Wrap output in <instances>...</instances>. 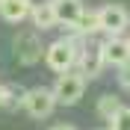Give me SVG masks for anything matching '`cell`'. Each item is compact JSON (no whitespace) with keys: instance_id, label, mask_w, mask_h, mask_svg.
I'll return each mask as SVG.
<instances>
[{"instance_id":"9","label":"cell","mask_w":130,"mask_h":130,"mask_svg":"<svg viewBox=\"0 0 130 130\" xmlns=\"http://www.w3.org/2000/svg\"><path fill=\"white\" fill-rule=\"evenodd\" d=\"M104 65L106 62H104V56H101V47H98V50H89V47H86L80 56H77V65H74V68L89 80V77H98V74H101Z\"/></svg>"},{"instance_id":"13","label":"cell","mask_w":130,"mask_h":130,"mask_svg":"<svg viewBox=\"0 0 130 130\" xmlns=\"http://www.w3.org/2000/svg\"><path fill=\"white\" fill-rule=\"evenodd\" d=\"M109 130H130V106H121L109 118Z\"/></svg>"},{"instance_id":"12","label":"cell","mask_w":130,"mask_h":130,"mask_svg":"<svg viewBox=\"0 0 130 130\" xmlns=\"http://www.w3.org/2000/svg\"><path fill=\"white\" fill-rule=\"evenodd\" d=\"M118 109H121V101H118L115 95H101V101H98V115H101V118L109 121Z\"/></svg>"},{"instance_id":"17","label":"cell","mask_w":130,"mask_h":130,"mask_svg":"<svg viewBox=\"0 0 130 130\" xmlns=\"http://www.w3.org/2000/svg\"><path fill=\"white\" fill-rule=\"evenodd\" d=\"M127 41H130V39H127Z\"/></svg>"},{"instance_id":"7","label":"cell","mask_w":130,"mask_h":130,"mask_svg":"<svg viewBox=\"0 0 130 130\" xmlns=\"http://www.w3.org/2000/svg\"><path fill=\"white\" fill-rule=\"evenodd\" d=\"M50 3H53V12H56V24H62V27H74L80 21V15L86 12V6L80 0H50Z\"/></svg>"},{"instance_id":"4","label":"cell","mask_w":130,"mask_h":130,"mask_svg":"<svg viewBox=\"0 0 130 130\" xmlns=\"http://www.w3.org/2000/svg\"><path fill=\"white\" fill-rule=\"evenodd\" d=\"M12 50H15V56H18L21 65H36L44 56V47H41L36 32H18L15 41H12Z\"/></svg>"},{"instance_id":"14","label":"cell","mask_w":130,"mask_h":130,"mask_svg":"<svg viewBox=\"0 0 130 130\" xmlns=\"http://www.w3.org/2000/svg\"><path fill=\"white\" fill-rule=\"evenodd\" d=\"M118 83H121L124 89L130 92V62H124L121 68H118Z\"/></svg>"},{"instance_id":"16","label":"cell","mask_w":130,"mask_h":130,"mask_svg":"<svg viewBox=\"0 0 130 130\" xmlns=\"http://www.w3.org/2000/svg\"><path fill=\"white\" fill-rule=\"evenodd\" d=\"M3 101H6V86H0V106H3Z\"/></svg>"},{"instance_id":"3","label":"cell","mask_w":130,"mask_h":130,"mask_svg":"<svg viewBox=\"0 0 130 130\" xmlns=\"http://www.w3.org/2000/svg\"><path fill=\"white\" fill-rule=\"evenodd\" d=\"M21 106L24 112L32 115V118H47L56 106V98H53V89H44V86H36V89L24 92L21 95Z\"/></svg>"},{"instance_id":"5","label":"cell","mask_w":130,"mask_h":130,"mask_svg":"<svg viewBox=\"0 0 130 130\" xmlns=\"http://www.w3.org/2000/svg\"><path fill=\"white\" fill-rule=\"evenodd\" d=\"M98 18H101V32H109V36L124 32L127 24H130L127 9L118 6V3H106V6H101V9H98Z\"/></svg>"},{"instance_id":"6","label":"cell","mask_w":130,"mask_h":130,"mask_svg":"<svg viewBox=\"0 0 130 130\" xmlns=\"http://www.w3.org/2000/svg\"><path fill=\"white\" fill-rule=\"evenodd\" d=\"M101 56H104L106 65H118L121 68L124 62H130V41L121 39V36H109L101 44Z\"/></svg>"},{"instance_id":"8","label":"cell","mask_w":130,"mask_h":130,"mask_svg":"<svg viewBox=\"0 0 130 130\" xmlns=\"http://www.w3.org/2000/svg\"><path fill=\"white\" fill-rule=\"evenodd\" d=\"M32 0H0V18L9 24H21L24 18H30Z\"/></svg>"},{"instance_id":"10","label":"cell","mask_w":130,"mask_h":130,"mask_svg":"<svg viewBox=\"0 0 130 130\" xmlns=\"http://www.w3.org/2000/svg\"><path fill=\"white\" fill-rule=\"evenodd\" d=\"M32 24L36 30H50V27L56 24V12H53V3H32Z\"/></svg>"},{"instance_id":"1","label":"cell","mask_w":130,"mask_h":130,"mask_svg":"<svg viewBox=\"0 0 130 130\" xmlns=\"http://www.w3.org/2000/svg\"><path fill=\"white\" fill-rule=\"evenodd\" d=\"M83 41H86V36H77V32H71L68 39H56L47 50H44V62H47V68H50V71H56V74L74 71L77 56L86 50Z\"/></svg>"},{"instance_id":"2","label":"cell","mask_w":130,"mask_h":130,"mask_svg":"<svg viewBox=\"0 0 130 130\" xmlns=\"http://www.w3.org/2000/svg\"><path fill=\"white\" fill-rule=\"evenodd\" d=\"M83 92H86V77L80 71H65L53 83V98H56V104H65V106L77 104L83 98Z\"/></svg>"},{"instance_id":"15","label":"cell","mask_w":130,"mask_h":130,"mask_svg":"<svg viewBox=\"0 0 130 130\" xmlns=\"http://www.w3.org/2000/svg\"><path fill=\"white\" fill-rule=\"evenodd\" d=\"M50 130H77L74 124H56V127H50Z\"/></svg>"},{"instance_id":"11","label":"cell","mask_w":130,"mask_h":130,"mask_svg":"<svg viewBox=\"0 0 130 130\" xmlns=\"http://www.w3.org/2000/svg\"><path fill=\"white\" fill-rule=\"evenodd\" d=\"M71 30L77 32V36H86V39H92V36H95V32L101 30V18H98V12L86 9V12L80 15V21H77V24H74Z\"/></svg>"}]
</instances>
